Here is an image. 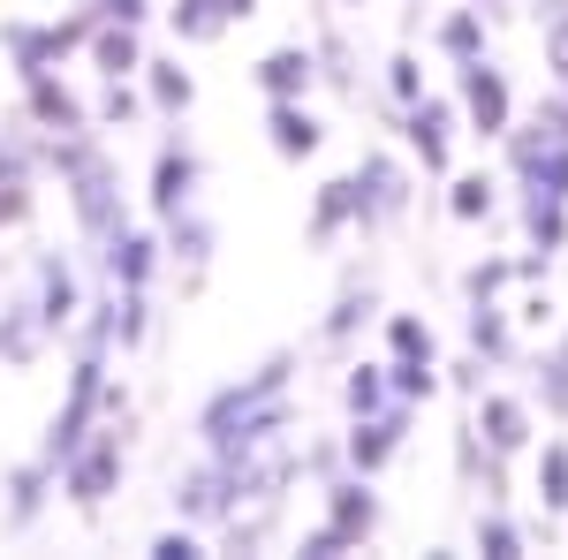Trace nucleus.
<instances>
[{"label":"nucleus","instance_id":"4c0bfd02","mask_svg":"<svg viewBox=\"0 0 568 560\" xmlns=\"http://www.w3.org/2000/svg\"><path fill=\"white\" fill-rule=\"evenodd\" d=\"M387 387L402 394V401H417V409H425L447 379H439V364H402V356H387Z\"/></svg>","mask_w":568,"mask_h":560},{"label":"nucleus","instance_id":"ddd939ff","mask_svg":"<svg viewBox=\"0 0 568 560\" xmlns=\"http://www.w3.org/2000/svg\"><path fill=\"white\" fill-rule=\"evenodd\" d=\"M160 251H168V265L182 273V288L197 296V288L213 281V251H220V227L205 220V205H190V213L160 220Z\"/></svg>","mask_w":568,"mask_h":560},{"label":"nucleus","instance_id":"4468645a","mask_svg":"<svg viewBox=\"0 0 568 560\" xmlns=\"http://www.w3.org/2000/svg\"><path fill=\"white\" fill-rule=\"evenodd\" d=\"M23 122H31L39 136H77V130H99V122H91V99H84L77 84H69L61 69H53V77H31V84H23Z\"/></svg>","mask_w":568,"mask_h":560},{"label":"nucleus","instance_id":"f03ea898","mask_svg":"<svg viewBox=\"0 0 568 560\" xmlns=\"http://www.w3.org/2000/svg\"><path fill=\"white\" fill-rule=\"evenodd\" d=\"M130 425L136 417H99V431L61 462V500H69L77 516H99V508L122 492V477H130Z\"/></svg>","mask_w":568,"mask_h":560},{"label":"nucleus","instance_id":"58836bf2","mask_svg":"<svg viewBox=\"0 0 568 560\" xmlns=\"http://www.w3.org/2000/svg\"><path fill=\"white\" fill-rule=\"evenodd\" d=\"M296 553H304V560H349V553H364V546H356L342 522H326V516H318V522L304 530V538H296Z\"/></svg>","mask_w":568,"mask_h":560},{"label":"nucleus","instance_id":"9b49d317","mask_svg":"<svg viewBox=\"0 0 568 560\" xmlns=\"http://www.w3.org/2000/svg\"><path fill=\"white\" fill-rule=\"evenodd\" d=\"M409 425H417V401H402V394H394L387 409H372V417H349V431H342V447H349V470L379 477L394 455H402Z\"/></svg>","mask_w":568,"mask_h":560},{"label":"nucleus","instance_id":"ea45409f","mask_svg":"<svg viewBox=\"0 0 568 560\" xmlns=\"http://www.w3.org/2000/svg\"><path fill=\"white\" fill-rule=\"evenodd\" d=\"M387 99H394V114L409 106V99H425V61L402 45V53H387Z\"/></svg>","mask_w":568,"mask_h":560},{"label":"nucleus","instance_id":"c756f323","mask_svg":"<svg viewBox=\"0 0 568 560\" xmlns=\"http://www.w3.org/2000/svg\"><path fill=\"white\" fill-rule=\"evenodd\" d=\"M379 342H387V356H402V364H439V334L417 310H387V318H379Z\"/></svg>","mask_w":568,"mask_h":560},{"label":"nucleus","instance_id":"c85d7f7f","mask_svg":"<svg viewBox=\"0 0 568 560\" xmlns=\"http://www.w3.org/2000/svg\"><path fill=\"white\" fill-rule=\"evenodd\" d=\"M168 31H175L182 45H220L235 23H227L220 0H168Z\"/></svg>","mask_w":568,"mask_h":560},{"label":"nucleus","instance_id":"bb28decb","mask_svg":"<svg viewBox=\"0 0 568 560\" xmlns=\"http://www.w3.org/2000/svg\"><path fill=\"white\" fill-rule=\"evenodd\" d=\"M84 61L99 77H136V69H144V31H136V23H99L91 45H84Z\"/></svg>","mask_w":568,"mask_h":560},{"label":"nucleus","instance_id":"79ce46f5","mask_svg":"<svg viewBox=\"0 0 568 560\" xmlns=\"http://www.w3.org/2000/svg\"><path fill=\"white\" fill-rule=\"evenodd\" d=\"M296 455H304V477H311V485H326V477L349 470V447H342V439H304Z\"/></svg>","mask_w":568,"mask_h":560},{"label":"nucleus","instance_id":"a18cd8bd","mask_svg":"<svg viewBox=\"0 0 568 560\" xmlns=\"http://www.w3.org/2000/svg\"><path fill=\"white\" fill-rule=\"evenodd\" d=\"M91 8H99V23H136V31L152 23V0H91Z\"/></svg>","mask_w":568,"mask_h":560},{"label":"nucleus","instance_id":"5701e85b","mask_svg":"<svg viewBox=\"0 0 568 560\" xmlns=\"http://www.w3.org/2000/svg\"><path fill=\"white\" fill-rule=\"evenodd\" d=\"M470 425H478V439L508 462V455H524L530 447V409L516 401V394H478V409H470Z\"/></svg>","mask_w":568,"mask_h":560},{"label":"nucleus","instance_id":"49530a36","mask_svg":"<svg viewBox=\"0 0 568 560\" xmlns=\"http://www.w3.org/2000/svg\"><path fill=\"white\" fill-rule=\"evenodd\" d=\"M220 8H227V23H251L258 16V0H220Z\"/></svg>","mask_w":568,"mask_h":560},{"label":"nucleus","instance_id":"1a4fd4ad","mask_svg":"<svg viewBox=\"0 0 568 560\" xmlns=\"http://www.w3.org/2000/svg\"><path fill=\"white\" fill-rule=\"evenodd\" d=\"M53 500H61V470H53L45 455H23V462L0 470V530H8V538H31Z\"/></svg>","mask_w":568,"mask_h":560},{"label":"nucleus","instance_id":"c9c22d12","mask_svg":"<svg viewBox=\"0 0 568 560\" xmlns=\"http://www.w3.org/2000/svg\"><path fill=\"white\" fill-rule=\"evenodd\" d=\"M470 546H478L485 560H524V530L500 516V508H478V522H470Z\"/></svg>","mask_w":568,"mask_h":560},{"label":"nucleus","instance_id":"393cba45","mask_svg":"<svg viewBox=\"0 0 568 560\" xmlns=\"http://www.w3.org/2000/svg\"><path fill=\"white\" fill-rule=\"evenodd\" d=\"M463 326H470V356H485L493 371H500V364H516V334H508V310H500V296H470Z\"/></svg>","mask_w":568,"mask_h":560},{"label":"nucleus","instance_id":"2f4dec72","mask_svg":"<svg viewBox=\"0 0 568 560\" xmlns=\"http://www.w3.org/2000/svg\"><path fill=\"white\" fill-rule=\"evenodd\" d=\"M447 213L463 220V227L493 220L500 213V182H493V174H447Z\"/></svg>","mask_w":568,"mask_h":560},{"label":"nucleus","instance_id":"423d86ee","mask_svg":"<svg viewBox=\"0 0 568 560\" xmlns=\"http://www.w3.org/2000/svg\"><path fill=\"white\" fill-rule=\"evenodd\" d=\"M175 522H197V530H220V522L243 508V470L227 455H197L190 470H175Z\"/></svg>","mask_w":568,"mask_h":560},{"label":"nucleus","instance_id":"412c9836","mask_svg":"<svg viewBox=\"0 0 568 560\" xmlns=\"http://www.w3.org/2000/svg\"><path fill=\"white\" fill-rule=\"evenodd\" d=\"M372 318H379V288H372L364 273H349V281L334 288V303H326V318H318V348H349Z\"/></svg>","mask_w":568,"mask_h":560},{"label":"nucleus","instance_id":"2eb2a0df","mask_svg":"<svg viewBox=\"0 0 568 560\" xmlns=\"http://www.w3.org/2000/svg\"><path fill=\"white\" fill-rule=\"evenodd\" d=\"M402 136H409V152L425 160V174H447L455 167V99H439V91L409 99V106H402Z\"/></svg>","mask_w":568,"mask_h":560},{"label":"nucleus","instance_id":"aec40b11","mask_svg":"<svg viewBox=\"0 0 568 560\" xmlns=\"http://www.w3.org/2000/svg\"><path fill=\"white\" fill-rule=\"evenodd\" d=\"M136 84H144V106H152V122H182V114L197 106V77L182 69L175 53H144Z\"/></svg>","mask_w":568,"mask_h":560},{"label":"nucleus","instance_id":"cd10ccee","mask_svg":"<svg viewBox=\"0 0 568 560\" xmlns=\"http://www.w3.org/2000/svg\"><path fill=\"white\" fill-rule=\"evenodd\" d=\"M394 387H387V356H356L349 371H342V409L349 417H372V409H387Z\"/></svg>","mask_w":568,"mask_h":560},{"label":"nucleus","instance_id":"b1692460","mask_svg":"<svg viewBox=\"0 0 568 560\" xmlns=\"http://www.w3.org/2000/svg\"><path fill=\"white\" fill-rule=\"evenodd\" d=\"M524 251H530V258H546V265L568 251V205H561V197L524 190Z\"/></svg>","mask_w":568,"mask_h":560},{"label":"nucleus","instance_id":"20e7f679","mask_svg":"<svg viewBox=\"0 0 568 560\" xmlns=\"http://www.w3.org/2000/svg\"><path fill=\"white\" fill-rule=\"evenodd\" d=\"M349 182H356V235H364V243L387 235V227H402L409 205H417V182H409V167H402L394 152H364L349 167Z\"/></svg>","mask_w":568,"mask_h":560},{"label":"nucleus","instance_id":"dca6fc26","mask_svg":"<svg viewBox=\"0 0 568 560\" xmlns=\"http://www.w3.org/2000/svg\"><path fill=\"white\" fill-rule=\"evenodd\" d=\"M265 144H273V160H288V167L318 160V152H326L318 106H311V99H265Z\"/></svg>","mask_w":568,"mask_h":560},{"label":"nucleus","instance_id":"e433bc0d","mask_svg":"<svg viewBox=\"0 0 568 560\" xmlns=\"http://www.w3.org/2000/svg\"><path fill=\"white\" fill-rule=\"evenodd\" d=\"M311 53H318V84H334V91H356V53H349V39H342L334 23L318 31V45H311Z\"/></svg>","mask_w":568,"mask_h":560},{"label":"nucleus","instance_id":"f257e3e1","mask_svg":"<svg viewBox=\"0 0 568 560\" xmlns=\"http://www.w3.org/2000/svg\"><path fill=\"white\" fill-rule=\"evenodd\" d=\"M45 174H61L69 190V213H77V235L91 251L130 220V197H122V160L106 152V130H77V136H45Z\"/></svg>","mask_w":568,"mask_h":560},{"label":"nucleus","instance_id":"7ed1b4c3","mask_svg":"<svg viewBox=\"0 0 568 560\" xmlns=\"http://www.w3.org/2000/svg\"><path fill=\"white\" fill-rule=\"evenodd\" d=\"M296 364H304L296 348H273V356H265L258 371H243V379L213 387L205 401H197V447H220V439H227V431L243 425L251 409H265L273 394H296Z\"/></svg>","mask_w":568,"mask_h":560},{"label":"nucleus","instance_id":"7c9ffc66","mask_svg":"<svg viewBox=\"0 0 568 560\" xmlns=\"http://www.w3.org/2000/svg\"><path fill=\"white\" fill-rule=\"evenodd\" d=\"M530 387H538V401H546V417H561V425H568V334L530 356Z\"/></svg>","mask_w":568,"mask_h":560},{"label":"nucleus","instance_id":"473e14b6","mask_svg":"<svg viewBox=\"0 0 568 560\" xmlns=\"http://www.w3.org/2000/svg\"><path fill=\"white\" fill-rule=\"evenodd\" d=\"M433 45L447 53V61H478V53H485V8L470 0V8H455V16H439Z\"/></svg>","mask_w":568,"mask_h":560},{"label":"nucleus","instance_id":"09e8293b","mask_svg":"<svg viewBox=\"0 0 568 560\" xmlns=\"http://www.w3.org/2000/svg\"><path fill=\"white\" fill-rule=\"evenodd\" d=\"M334 8H364V0H334Z\"/></svg>","mask_w":568,"mask_h":560},{"label":"nucleus","instance_id":"a19ab883","mask_svg":"<svg viewBox=\"0 0 568 560\" xmlns=\"http://www.w3.org/2000/svg\"><path fill=\"white\" fill-rule=\"evenodd\" d=\"M144 553H152V560H205V530H197V522H168Z\"/></svg>","mask_w":568,"mask_h":560},{"label":"nucleus","instance_id":"f3484780","mask_svg":"<svg viewBox=\"0 0 568 560\" xmlns=\"http://www.w3.org/2000/svg\"><path fill=\"white\" fill-rule=\"evenodd\" d=\"M318 492H326V522H342L356 546H372V538H379V522H387V500H379V485H372L364 470L326 477Z\"/></svg>","mask_w":568,"mask_h":560},{"label":"nucleus","instance_id":"f8f14e48","mask_svg":"<svg viewBox=\"0 0 568 560\" xmlns=\"http://www.w3.org/2000/svg\"><path fill=\"white\" fill-rule=\"evenodd\" d=\"M91 265H99V281H114V288H152L160 281V265H168V251H160V227H136V220H122L99 251H91Z\"/></svg>","mask_w":568,"mask_h":560},{"label":"nucleus","instance_id":"f704fd0d","mask_svg":"<svg viewBox=\"0 0 568 560\" xmlns=\"http://www.w3.org/2000/svg\"><path fill=\"white\" fill-rule=\"evenodd\" d=\"M530 477H538V508H546V516H568V439H546L538 462H530Z\"/></svg>","mask_w":568,"mask_h":560},{"label":"nucleus","instance_id":"a211bd4d","mask_svg":"<svg viewBox=\"0 0 568 560\" xmlns=\"http://www.w3.org/2000/svg\"><path fill=\"white\" fill-rule=\"evenodd\" d=\"M45 348H53V334L39 326V303L0 288V371H31Z\"/></svg>","mask_w":568,"mask_h":560},{"label":"nucleus","instance_id":"39448f33","mask_svg":"<svg viewBox=\"0 0 568 560\" xmlns=\"http://www.w3.org/2000/svg\"><path fill=\"white\" fill-rule=\"evenodd\" d=\"M197 190H205V152L182 136V122H168L160 130V144H152V174H144V205H152V220H175L197 205Z\"/></svg>","mask_w":568,"mask_h":560},{"label":"nucleus","instance_id":"8fccbe9b","mask_svg":"<svg viewBox=\"0 0 568 560\" xmlns=\"http://www.w3.org/2000/svg\"><path fill=\"white\" fill-rule=\"evenodd\" d=\"M478 8H500V0H478Z\"/></svg>","mask_w":568,"mask_h":560},{"label":"nucleus","instance_id":"c03bdc74","mask_svg":"<svg viewBox=\"0 0 568 560\" xmlns=\"http://www.w3.org/2000/svg\"><path fill=\"white\" fill-rule=\"evenodd\" d=\"M538 31H546V69H554V84H568V16L538 23Z\"/></svg>","mask_w":568,"mask_h":560},{"label":"nucleus","instance_id":"37998d69","mask_svg":"<svg viewBox=\"0 0 568 560\" xmlns=\"http://www.w3.org/2000/svg\"><path fill=\"white\" fill-rule=\"evenodd\" d=\"M508 281H524V273H516V258H478L470 273H463V296H500Z\"/></svg>","mask_w":568,"mask_h":560},{"label":"nucleus","instance_id":"0eeeda50","mask_svg":"<svg viewBox=\"0 0 568 560\" xmlns=\"http://www.w3.org/2000/svg\"><path fill=\"white\" fill-rule=\"evenodd\" d=\"M500 152H508L516 190H546V197H561V205H568V136H554L538 114H530V122H508Z\"/></svg>","mask_w":568,"mask_h":560},{"label":"nucleus","instance_id":"72a5a7b5","mask_svg":"<svg viewBox=\"0 0 568 560\" xmlns=\"http://www.w3.org/2000/svg\"><path fill=\"white\" fill-rule=\"evenodd\" d=\"M114 296H122V310H114V348H122V356H136V348L152 342V326H160L152 288H114Z\"/></svg>","mask_w":568,"mask_h":560},{"label":"nucleus","instance_id":"de8ad7c7","mask_svg":"<svg viewBox=\"0 0 568 560\" xmlns=\"http://www.w3.org/2000/svg\"><path fill=\"white\" fill-rule=\"evenodd\" d=\"M554 16H568V0H538V23H554Z\"/></svg>","mask_w":568,"mask_h":560},{"label":"nucleus","instance_id":"a878e982","mask_svg":"<svg viewBox=\"0 0 568 560\" xmlns=\"http://www.w3.org/2000/svg\"><path fill=\"white\" fill-rule=\"evenodd\" d=\"M91 122L99 130H144L152 122V106H144V84L136 77H99V99H91Z\"/></svg>","mask_w":568,"mask_h":560},{"label":"nucleus","instance_id":"6e6552de","mask_svg":"<svg viewBox=\"0 0 568 560\" xmlns=\"http://www.w3.org/2000/svg\"><path fill=\"white\" fill-rule=\"evenodd\" d=\"M84 273H77V258L69 251H53V243H39L31 251V303H39V326L53 334V342H69V326H77V310H84Z\"/></svg>","mask_w":568,"mask_h":560},{"label":"nucleus","instance_id":"6ab92c4d","mask_svg":"<svg viewBox=\"0 0 568 560\" xmlns=\"http://www.w3.org/2000/svg\"><path fill=\"white\" fill-rule=\"evenodd\" d=\"M251 84H258L265 99H311V91H318V53H311L304 39L273 45V53H258V69H251Z\"/></svg>","mask_w":568,"mask_h":560},{"label":"nucleus","instance_id":"4be33fe9","mask_svg":"<svg viewBox=\"0 0 568 560\" xmlns=\"http://www.w3.org/2000/svg\"><path fill=\"white\" fill-rule=\"evenodd\" d=\"M304 235H311V251H334L342 235H356V182H349V174H334V182H318V190H311Z\"/></svg>","mask_w":568,"mask_h":560},{"label":"nucleus","instance_id":"9d476101","mask_svg":"<svg viewBox=\"0 0 568 560\" xmlns=\"http://www.w3.org/2000/svg\"><path fill=\"white\" fill-rule=\"evenodd\" d=\"M455 106H463V122L478 136H508V122H516V91H508V77L493 69V53H478V61H455Z\"/></svg>","mask_w":568,"mask_h":560}]
</instances>
